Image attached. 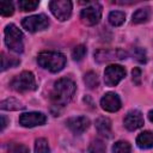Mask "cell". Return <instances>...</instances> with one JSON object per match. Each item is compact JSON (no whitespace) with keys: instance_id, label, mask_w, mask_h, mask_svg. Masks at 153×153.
I'll return each instance as SVG.
<instances>
[{"instance_id":"29","label":"cell","mask_w":153,"mask_h":153,"mask_svg":"<svg viewBox=\"0 0 153 153\" xmlns=\"http://www.w3.org/2000/svg\"><path fill=\"white\" fill-rule=\"evenodd\" d=\"M131 76H133V82L139 86L141 84V69L137 68V67H135L131 71Z\"/></svg>"},{"instance_id":"22","label":"cell","mask_w":153,"mask_h":153,"mask_svg":"<svg viewBox=\"0 0 153 153\" xmlns=\"http://www.w3.org/2000/svg\"><path fill=\"white\" fill-rule=\"evenodd\" d=\"M35 153H50L48 141L44 137H39L35 141Z\"/></svg>"},{"instance_id":"15","label":"cell","mask_w":153,"mask_h":153,"mask_svg":"<svg viewBox=\"0 0 153 153\" xmlns=\"http://www.w3.org/2000/svg\"><path fill=\"white\" fill-rule=\"evenodd\" d=\"M96 128L99 134L110 137L111 136V121L108 117H99L96 121Z\"/></svg>"},{"instance_id":"8","label":"cell","mask_w":153,"mask_h":153,"mask_svg":"<svg viewBox=\"0 0 153 153\" xmlns=\"http://www.w3.org/2000/svg\"><path fill=\"white\" fill-rule=\"evenodd\" d=\"M94 60L98 63H104L109 61L124 60L128 56V53L122 49H99L94 51Z\"/></svg>"},{"instance_id":"1","label":"cell","mask_w":153,"mask_h":153,"mask_svg":"<svg viewBox=\"0 0 153 153\" xmlns=\"http://www.w3.org/2000/svg\"><path fill=\"white\" fill-rule=\"evenodd\" d=\"M75 90L76 86L72 79L61 78L54 84V87L50 92V100L55 106H65L72 100Z\"/></svg>"},{"instance_id":"19","label":"cell","mask_w":153,"mask_h":153,"mask_svg":"<svg viewBox=\"0 0 153 153\" xmlns=\"http://www.w3.org/2000/svg\"><path fill=\"white\" fill-rule=\"evenodd\" d=\"M84 82L88 88H97L99 86V79L98 75L94 72H87L84 75Z\"/></svg>"},{"instance_id":"13","label":"cell","mask_w":153,"mask_h":153,"mask_svg":"<svg viewBox=\"0 0 153 153\" xmlns=\"http://www.w3.org/2000/svg\"><path fill=\"white\" fill-rule=\"evenodd\" d=\"M66 126L74 134H81L90 127V120L86 116H74L66 121Z\"/></svg>"},{"instance_id":"31","label":"cell","mask_w":153,"mask_h":153,"mask_svg":"<svg viewBox=\"0 0 153 153\" xmlns=\"http://www.w3.org/2000/svg\"><path fill=\"white\" fill-rule=\"evenodd\" d=\"M148 120H149L151 122H153V110H151V111L148 112Z\"/></svg>"},{"instance_id":"18","label":"cell","mask_w":153,"mask_h":153,"mask_svg":"<svg viewBox=\"0 0 153 153\" xmlns=\"http://www.w3.org/2000/svg\"><path fill=\"white\" fill-rule=\"evenodd\" d=\"M109 23L112 25V26H120L124 23L126 20V14L121 11H112L110 12L109 14Z\"/></svg>"},{"instance_id":"28","label":"cell","mask_w":153,"mask_h":153,"mask_svg":"<svg viewBox=\"0 0 153 153\" xmlns=\"http://www.w3.org/2000/svg\"><path fill=\"white\" fill-rule=\"evenodd\" d=\"M90 153H105V145L102 140H94L90 146Z\"/></svg>"},{"instance_id":"4","label":"cell","mask_w":153,"mask_h":153,"mask_svg":"<svg viewBox=\"0 0 153 153\" xmlns=\"http://www.w3.org/2000/svg\"><path fill=\"white\" fill-rule=\"evenodd\" d=\"M11 87L17 92H27L36 88V79L31 72L24 71L20 74L16 75L11 81Z\"/></svg>"},{"instance_id":"14","label":"cell","mask_w":153,"mask_h":153,"mask_svg":"<svg viewBox=\"0 0 153 153\" xmlns=\"http://www.w3.org/2000/svg\"><path fill=\"white\" fill-rule=\"evenodd\" d=\"M136 145L141 149H148L153 147V133L149 130L142 131L136 137Z\"/></svg>"},{"instance_id":"21","label":"cell","mask_w":153,"mask_h":153,"mask_svg":"<svg viewBox=\"0 0 153 153\" xmlns=\"http://www.w3.org/2000/svg\"><path fill=\"white\" fill-rule=\"evenodd\" d=\"M114 153H131V146L128 141H117L112 146Z\"/></svg>"},{"instance_id":"25","label":"cell","mask_w":153,"mask_h":153,"mask_svg":"<svg viewBox=\"0 0 153 153\" xmlns=\"http://www.w3.org/2000/svg\"><path fill=\"white\" fill-rule=\"evenodd\" d=\"M14 12V7L13 4L11 1H0V13L4 17H8L12 16Z\"/></svg>"},{"instance_id":"11","label":"cell","mask_w":153,"mask_h":153,"mask_svg":"<svg viewBox=\"0 0 153 153\" xmlns=\"http://www.w3.org/2000/svg\"><path fill=\"white\" fill-rule=\"evenodd\" d=\"M100 106L105 111L115 112V111H118L121 109L122 103H121V99H120V97H118L117 93H115V92H108V93H105L102 97V99H100Z\"/></svg>"},{"instance_id":"2","label":"cell","mask_w":153,"mask_h":153,"mask_svg":"<svg viewBox=\"0 0 153 153\" xmlns=\"http://www.w3.org/2000/svg\"><path fill=\"white\" fill-rule=\"evenodd\" d=\"M37 62L42 68L51 73H57L66 66V57L57 51H43L38 54Z\"/></svg>"},{"instance_id":"10","label":"cell","mask_w":153,"mask_h":153,"mask_svg":"<svg viewBox=\"0 0 153 153\" xmlns=\"http://www.w3.org/2000/svg\"><path fill=\"white\" fill-rule=\"evenodd\" d=\"M47 122V116L43 112H24L19 116V124L25 128H32L37 126H43Z\"/></svg>"},{"instance_id":"3","label":"cell","mask_w":153,"mask_h":153,"mask_svg":"<svg viewBox=\"0 0 153 153\" xmlns=\"http://www.w3.org/2000/svg\"><path fill=\"white\" fill-rule=\"evenodd\" d=\"M4 32H5V43L7 48L14 53H22L24 50L22 31L14 24H8L6 25Z\"/></svg>"},{"instance_id":"24","label":"cell","mask_w":153,"mask_h":153,"mask_svg":"<svg viewBox=\"0 0 153 153\" xmlns=\"http://www.w3.org/2000/svg\"><path fill=\"white\" fill-rule=\"evenodd\" d=\"M39 2L38 1H32V0H20L18 2V6L22 11L24 12H29V11H33L38 7Z\"/></svg>"},{"instance_id":"17","label":"cell","mask_w":153,"mask_h":153,"mask_svg":"<svg viewBox=\"0 0 153 153\" xmlns=\"http://www.w3.org/2000/svg\"><path fill=\"white\" fill-rule=\"evenodd\" d=\"M0 108L2 110H22L24 109V105L14 98H8L0 103Z\"/></svg>"},{"instance_id":"23","label":"cell","mask_w":153,"mask_h":153,"mask_svg":"<svg viewBox=\"0 0 153 153\" xmlns=\"http://www.w3.org/2000/svg\"><path fill=\"white\" fill-rule=\"evenodd\" d=\"M6 153H29V148L25 145L12 142V143L7 145Z\"/></svg>"},{"instance_id":"20","label":"cell","mask_w":153,"mask_h":153,"mask_svg":"<svg viewBox=\"0 0 153 153\" xmlns=\"http://www.w3.org/2000/svg\"><path fill=\"white\" fill-rule=\"evenodd\" d=\"M20 63V60L16 57H7L4 53L1 54V71H6L7 68L16 67Z\"/></svg>"},{"instance_id":"5","label":"cell","mask_w":153,"mask_h":153,"mask_svg":"<svg viewBox=\"0 0 153 153\" xmlns=\"http://www.w3.org/2000/svg\"><path fill=\"white\" fill-rule=\"evenodd\" d=\"M88 6L81 10L80 19L85 25L93 26L99 23L102 18V6L98 2H88Z\"/></svg>"},{"instance_id":"9","label":"cell","mask_w":153,"mask_h":153,"mask_svg":"<svg viewBox=\"0 0 153 153\" xmlns=\"http://www.w3.org/2000/svg\"><path fill=\"white\" fill-rule=\"evenodd\" d=\"M126 76V69L120 65H110L104 71V81L108 86H116Z\"/></svg>"},{"instance_id":"6","label":"cell","mask_w":153,"mask_h":153,"mask_svg":"<svg viewBox=\"0 0 153 153\" xmlns=\"http://www.w3.org/2000/svg\"><path fill=\"white\" fill-rule=\"evenodd\" d=\"M22 26L29 32H37L49 26V19L45 14H35L22 20Z\"/></svg>"},{"instance_id":"27","label":"cell","mask_w":153,"mask_h":153,"mask_svg":"<svg viewBox=\"0 0 153 153\" xmlns=\"http://www.w3.org/2000/svg\"><path fill=\"white\" fill-rule=\"evenodd\" d=\"M85 55H86V47H85V45L79 44V45L74 47V49H73V51H72V57H73V60L80 61V60H82V59L85 57Z\"/></svg>"},{"instance_id":"7","label":"cell","mask_w":153,"mask_h":153,"mask_svg":"<svg viewBox=\"0 0 153 153\" xmlns=\"http://www.w3.org/2000/svg\"><path fill=\"white\" fill-rule=\"evenodd\" d=\"M51 13L61 22L67 20L72 14V2L68 0H54L49 2Z\"/></svg>"},{"instance_id":"30","label":"cell","mask_w":153,"mask_h":153,"mask_svg":"<svg viewBox=\"0 0 153 153\" xmlns=\"http://www.w3.org/2000/svg\"><path fill=\"white\" fill-rule=\"evenodd\" d=\"M6 124H7V121H6V117L2 115L1 116V130H4L5 129V127H6Z\"/></svg>"},{"instance_id":"12","label":"cell","mask_w":153,"mask_h":153,"mask_svg":"<svg viewBox=\"0 0 153 153\" xmlns=\"http://www.w3.org/2000/svg\"><path fill=\"white\" fill-rule=\"evenodd\" d=\"M123 123L128 130L134 131V130H136L143 126V116H142L141 111H139V110H135V109L130 110L124 116Z\"/></svg>"},{"instance_id":"16","label":"cell","mask_w":153,"mask_h":153,"mask_svg":"<svg viewBox=\"0 0 153 153\" xmlns=\"http://www.w3.org/2000/svg\"><path fill=\"white\" fill-rule=\"evenodd\" d=\"M151 17V8L149 7H142V8H139L136 10L133 16H131V20L134 24H141V23H145Z\"/></svg>"},{"instance_id":"26","label":"cell","mask_w":153,"mask_h":153,"mask_svg":"<svg viewBox=\"0 0 153 153\" xmlns=\"http://www.w3.org/2000/svg\"><path fill=\"white\" fill-rule=\"evenodd\" d=\"M131 56H133V59H135V60H136L137 62H140V63H145V62L147 61V55H146L145 49L139 48V47L133 48V50H131Z\"/></svg>"}]
</instances>
